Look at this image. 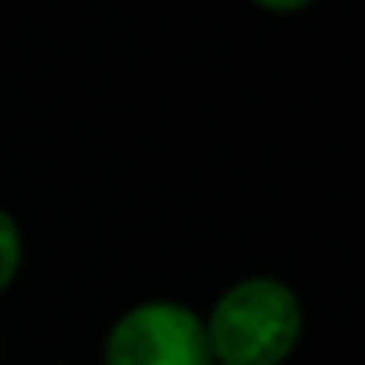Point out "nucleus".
Here are the masks:
<instances>
[{
  "instance_id": "nucleus-1",
  "label": "nucleus",
  "mask_w": 365,
  "mask_h": 365,
  "mask_svg": "<svg viewBox=\"0 0 365 365\" xmlns=\"http://www.w3.org/2000/svg\"><path fill=\"white\" fill-rule=\"evenodd\" d=\"M302 330V307L279 279H244L205 322L208 349L224 365H279Z\"/></svg>"
},
{
  "instance_id": "nucleus-2",
  "label": "nucleus",
  "mask_w": 365,
  "mask_h": 365,
  "mask_svg": "<svg viewBox=\"0 0 365 365\" xmlns=\"http://www.w3.org/2000/svg\"><path fill=\"white\" fill-rule=\"evenodd\" d=\"M106 365H212L205 322L177 302H145L114 322Z\"/></svg>"
},
{
  "instance_id": "nucleus-3",
  "label": "nucleus",
  "mask_w": 365,
  "mask_h": 365,
  "mask_svg": "<svg viewBox=\"0 0 365 365\" xmlns=\"http://www.w3.org/2000/svg\"><path fill=\"white\" fill-rule=\"evenodd\" d=\"M20 232H16V220L9 212H0V291L16 279V267H20Z\"/></svg>"
},
{
  "instance_id": "nucleus-4",
  "label": "nucleus",
  "mask_w": 365,
  "mask_h": 365,
  "mask_svg": "<svg viewBox=\"0 0 365 365\" xmlns=\"http://www.w3.org/2000/svg\"><path fill=\"white\" fill-rule=\"evenodd\" d=\"M255 4H263L271 12H294V9H307L310 0H255Z\"/></svg>"
}]
</instances>
